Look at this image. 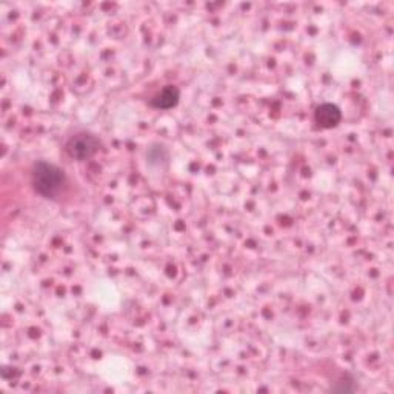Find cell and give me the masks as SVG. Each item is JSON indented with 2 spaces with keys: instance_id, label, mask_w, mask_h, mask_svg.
<instances>
[{
  "instance_id": "3",
  "label": "cell",
  "mask_w": 394,
  "mask_h": 394,
  "mask_svg": "<svg viewBox=\"0 0 394 394\" xmlns=\"http://www.w3.org/2000/svg\"><path fill=\"white\" fill-rule=\"evenodd\" d=\"M316 122L319 124L323 128H334V126H338L340 119H342V114L340 110L336 105L333 104H322L316 108Z\"/></svg>"
},
{
  "instance_id": "2",
  "label": "cell",
  "mask_w": 394,
  "mask_h": 394,
  "mask_svg": "<svg viewBox=\"0 0 394 394\" xmlns=\"http://www.w3.org/2000/svg\"><path fill=\"white\" fill-rule=\"evenodd\" d=\"M99 141L91 135H78L69 139V142L67 145L68 154L79 159V161H85V159H90L94 156L99 150Z\"/></svg>"
},
{
  "instance_id": "4",
  "label": "cell",
  "mask_w": 394,
  "mask_h": 394,
  "mask_svg": "<svg viewBox=\"0 0 394 394\" xmlns=\"http://www.w3.org/2000/svg\"><path fill=\"white\" fill-rule=\"evenodd\" d=\"M181 99V93L176 86H165L163 90L154 96V99L151 100V105L159 110H170L177 105V102Z\"/></svg>"
},
{
  "instance_id": "1",
  "label": "cell",
  "mask_w": 394,
  "mask_h": 394,
  "mask_svg": "<svg viewBox=\"0 0 394 394\" xmlns=\"http://www.w3.org/2000/svg\"><path fill=\"white\" fill-rule=\"evenodd\" d=\"M65 182L63 171L56 165L48 162H40L34 167L33 183L37 193L45 197H53L60 192Z\"/></svg>"
}]
</instances>
